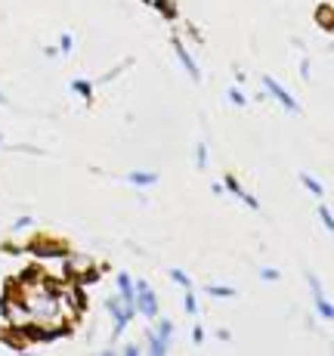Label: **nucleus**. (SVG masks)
Listing matches in <instances>:
<instances>
[{
    "label": "nucleus",
    "instance_id": "nucleus-1",
    "mask_svg": "<svg viewBox=\"0 0 334 356\" xmlns=\"http://www.w3.org/2000/svg\"><path fill=\"white\" fill-rule=\"evenodd\" d=\"M3 310H6V319H10V325H16V328L31 325V310H28V307L16 304V300H6Z\"/></svg>",
    "mask_w": 334,
    "mask_h": 356
},
{
    "label": "nucleus",
    "instance_id": "nucleus-18",
    "mask_svg": "<svg viewBox=\"0 0 334 356\" xmlns=\"http://www.w3.org/2000/svg\"><path fill=\"white\" fill-rule=\"evenodd\" d=\"M186 310L195 313V298H192V294H186Z\"/></svg>",
    "mask_w": 334,
    "mask_h": 356
},
{
    "label": "nucleus",
    "instance_id": "nucleus-11",
    "mask_svg": "<svg viewBox=\"0 0 334 356\" xmlns=\"http://www.w3.org/2000/svg\"><path fill=\"white\" fill-rule=\"evenodd\" d=\"M319 22H322L325 29H331V6H322V10H319Z\"/></svg>",
    "mask_w": 334,
    "mask_h": 356
},
{
    "label": "nucleus",
    "instance_id": "nucleus-4",
    "mask_svg": "<svg viewBox=\"0 0 334 356\" xmlns=\"http://www.w3.org/2000/svg\"><path fill=\"white\" fill-rule=\"evenodd\" d=\"M174 50H176V56H180V63L186 65V72L192 74V78H199V65H195V59H192V56H189V53H186V47H183L180 40H174Z\"/></svg>",
    "mask_w": 334,
    "mask_h": 356
},
{
    "label": "nucleus",
    "instance_id": "nucleus-8",
    "mask_svg": "<svg viewBox=\"0 0 334 356\" xmlns=\"http://www.w3.org/2000/svg\"><path fill=\"white\" fill-rule=\"evenodd\" d=\"M301 180L306 183V189H310L312 195H322V183H316V180H312L310 174H301Z\"/></svg>",
    "mask_w": 334,
    "mask_h": 356
},
{
    "label": "nucleus",
    "instance_id": "nucleus-21",
    "mask_svg": "<svg viewBox=\"0 0 334 356\" xmlns=\"http://www.w3.org/2000/svg\"><path fill=\"white\" fill-rule=\"evenodd\" d=\"M152 3H158V0H152Z\"/></svg>",
    "mask_w": 334,
    "mask_h": 356
},
{
    "label": "nucleus",
    "instance_id": "nucleus-10",
    "mask_svg": "<svg viewBox=\"0 0 334 356\" xmlns=\"http://www.w3.org/2000/svg\"><path fill=\"white\" fill-rule=\"evenodd\" d=\"M167 350V341L161 334H152V353H165Z\"/></svg>",
    "mask_w": 334,
    "mask_h": 356
},
{
    "label": "nucleus",
    "instance_id": "nucleus-9",
    "mask_svg": "<svg viewBox=\"0 0 334 356\" xmlns=\"http://www.w3.org/2000/svg\"><path fill=\"white\" fill-rule=\"evenodd\" d=\"M208 291L210 294H217V298H220V294H223V298H233V289H226V285H208Z\"/></svg>",
    "mask_w": 334,
    "mask_h": 356
},
{
    "label": "nucleus",
    "instance_id": "nucleus-7",
    "mask_svg": "<svg viewBox=\"0 0 334 356\" xmlns=\"http://www.w3.org/2000/svg\"><path fill=\"white\" fill-rule=\"evenodd\" d=\"M72 90L78 93V97H84V99H90V93H93V87L87 84V81H74L72 84Z\"/></svg>",
    "mask_w": 334,
    "mask_h": 356
},
{
    "label": "nucleus",
    "instance_id": "nucleus-3",
    "mask_svg": "<svg viewBox=\"0 0 334 356\" xmlns=\"http://www.w3.org/2000/svg\"><path fill=\"white\" fill-rule=\"evenodd\" d=\"M263 84H267V90H269V93H272V97H276L278 102H282V106H285V108H288V112H294V108H297V102H294V99H291V97H288V93H285V90H282V87H278V84H276V81H272V78H263Z\"/></svg>",
    "mask_w": 334,
    "mask_h": 356
},
{
    "label": "nucleus",
    "instance_id": "nucleus-13",
    "mask_svg": "<svg viewBox=\"0 0 334 356\" xmlns=\"http://www.w3.org/2000/svg\"><path fill=\"white\" fill-rule=\"evenodd\" d=\"M170 332H174V323H167V319H161V323H158V334H161V338H167Z\"/></svg>",
    "mask_w": 334,
    "mask_h": 356
},
{
    "label": "nucleus",
    "instance_id": "nucleus-5",
    "mask_svg": "<svg viewBox=\"0 0 334 356\" xmlns=\"http://www.w3.org/2000/svg\"><path fill=\"white\" fill-rule=\"evenodd\" d=\"M127 180L136 183V186H152V183L158 180V177H155V174H131V177H127Z\"/></svg>",
    "mask_w": 334,
    "mask_h": 356
},
{
    "label": "nucleus",
    "instance_id": "nucleus-20",
    "mask_svg": "<svg viewBox=\"0 0 334 356\" xmlns=\"http://www.w3.org/2000/svg\"><path fill=\"white\" fill-rule=\"evenodd\" d=\"M0 102H6V97H3V93H0Z\"/></svg>",
    "mask_w": 334,
    "mask_h": 356
},
{
    "label": "nucleus",
    "instance_id": "nucleus-16",
    "mask_svg": "<svg viewBox=\"0 0 334 356\" xmlns=\"http://www.w3.org/2000/svg\"><path fill=\"white\" fill-rule=\"evenodd\" d=\"M319 217H322V223L331 229V214H328V208H322V211H319Z\"/></svg>",
    "mask_w": 334,
    "mask_h": 356
},
{
    "label": "nucleus",
    "instance_id": "nucleus-6",
    "mask_svg": "<svg viewBox=\"0 0 334 356\" xmlns=\"http://www.w3.org/2000/svg\"><path fill=\"white\" fill-rule=\"evenodd\" d=\"M118 285H121V294L127 298V304H133V285H131V279H127V276H118Z\"/></svg>",
    "mask_w": 334,
    "mask_h": 356
},
{
    "label": "nucleus",
    "instance_id": "nucleus-19",
    "mask_svg": "<svg viewBox=\"0 0 334 356\" xmlns=\"http://www.w3.org/2000/svg\"><path fill=\"white\" fill-rule=\"evenodd\" d=\"M201 338H204V332H201V325H199V328L192 332V341H195V344H201Z\"/></svg>",
    "mask_w": 334,
    "mask_h": 356
},
{
    "label": "nucleus",
    "instance_id": "nucleus-2",
    "mask_svg": "<svg viewBox=\"0 0 334 356\" xmlns=\"http://www.w3.org/2000/svg\"><path fill=\"white\" fill-rule=\"evenodd\" d=\"M136 291H140V298H133V300L140 304V310L146 313L149 319H155V316H158V300H155V294L149 291V285H146V282L136 285Z\"/></svg>",
    "mask_w": 334,
    "mask_h": 356
},
{
    "label": "nucleus",
    "instance_id": "nucleus-17",
    "mask_svg": "<svg viewBox=\"0 0 334 356\" xmlns=\"http://www.w3.org/2000/svg\"><path fill=\"white\" fill-rule=\"evenodd\" d=\"M229 99H233L235 106H244V97H242V93H238V90H233V93H229Z\"/></svg>",
    "mask_w": 334,
    "mask_h": 356
},
{
    "label": "nucleus",
    "instance_id": "nucleus-12",
    "mask_svg": "<svg viewBox=\"0 0 334 356\" xmlns=\"http://www.w3.org/2000/svg\"><path fill=\"white\" fill-rule=\"evenodd\" d=\"M72 270H78V273H84V270H90V260H84V257H78V260H72Z\"/></svg>",
    "mask_w": 334,
    "mask_h": 356
},
{
    "label": "nucleus",
    "instance_id": "nucleus-14",
    "mask_svg": "<svg viewBox=\"0 0 334 356\" xmlns=\"http://www.w3.org/2000/svg\"><path fill=\"white\" fill-rule=\"evenodd\" d=\"M170 276H174V282H180V285H189V276H186V273H183V270H174V273H170Z\"/></svg>",
    "mask_w": 334,
    "mask_h": 356
},
{
    "label": "nucleus",
    "instance_id": "nucleus-15",
    "mask_svg": "<svg viewBox=\"0 0 334 356\" xmlns=\"http://www.w3.org/2000/svg\"><path fill=\"white\" fill-rule=\"evenodd\" d=\"M204 161H208V149H204V143H199V168H204Z\"/></svg>",
    "mask_w": 334,
    "mask_h": 356
}]
</instances>
